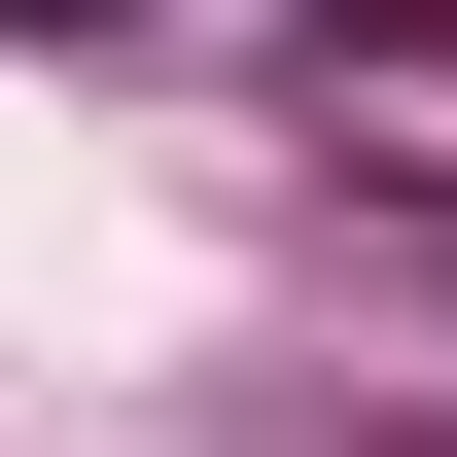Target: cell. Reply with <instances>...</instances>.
Instances as JSON below:
<instances>
[{"instance_id": "obj_1", "label": "cell", "mask_w": 457, "mask_h": 457, "mask_svg": "<svg viewBox=\"0 0 457 457\" xmlns=\"http://www.w3.org/2000/svg\"><path fill=\"white\" fill-rule=\"evenodd\" d=\"M0 36H71V0H0Z\"/></svg>"}]
</instances>
